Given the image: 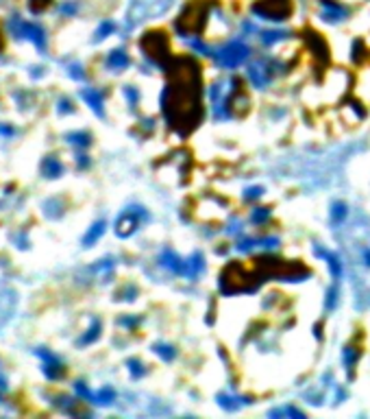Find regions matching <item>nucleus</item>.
Returning a JSON list of instances; mask_svg holds the SVG:
<instances>
[{"label":"nucleus","mask_w":370,"mask_h":419,"mask_svg":"<svg viewBox=\"0 0 370 419\" xmlns=\"http://www.w3.org/2000/svg\"><path fill=\"white\" fill-rule=\"evenodd\" d=\"M161 109L170 127L181 134L192 131L201 122V68L190 57H183L172 68V81L161 94Z\"/></svg>","instance_id":"1"},{"label":"nucleus","mask_w":370,"mask_h":419,"mask_svg":"<svg viewBox=\"0 0 370 419\" xmlns=\"http://www.w3.org/2000/svg\"><path fill=\"white\" fill-rule=\"evenodd\" d=\"M175 0H131L127 13V27L133 29L146 20H155L166 13Z\"/></svg>","instance_id":"2"},{"label":"nucleus","mask_w":370,"mask_h":419,"mask_svg":"<svg viewBox=\"0 0 370 419\" xmlns=\"http://www.w3.org/2000/svg\"><path fill=\"white\" fill-rule=\"evenodd\" d=\"M139 48L144 51V55L157 65H166L168 57H170V42L163 31H151L139 39Z\"/></svg>","instance_id":"3"},{"label":"nucleus","mask_w":370,"mask_h":419,"mask_svg":"<svg viewBox=\"0 0 370 419\" xmlns=\"http://www.w3.org/2000/svg\"><path fill=\"white\" fill-rule=\"evenodd\" d=\"M205 18H207V5L203 3L187 5L183 13H181V18L177 20V31L181 35H194V33H199L203 29Z\"/></svg>","instance_id":"4"},{"label":"nucleus","mask_w":370,"mask_h":419,"mask_svg":"<svg viewBox=\"0 0 370 419\" xmlns=\"http://www.w3.org/2000/svg\"><path fill=\"white\" fill-rule=\"evenodd\" d=\"M294 5L292 0H257L253 5V13L257 18L264 20H275V22H283L292 15Z\"/></svg>","instance_id":"5"},{"label":"nucleus","mask_w":370,"mask_h":419,"mask_svg":"<svg viewBox=\"0 0 370 419\" xmlns=\"http://www.w3.org/2000/svg\"><path fill=\"white\" fill-rule=\"evenodd\" d=\"M249 55H251V48L244 42H240V39H233V42L225 44L222 48H218V51L213 53L216 61L222 65V68H235V65H240V63H244L246 59H249Z\"/></svg>","instance_id":"6"},{"label":"nucleus","mask_w":370,"mask_h":419,"mask_svg":"<svg viewBox=\"0 0 370 419\" xmlns=\"http://www.w3.org/2000/svg\"><path fill=\"white\" fill-rule=\"evenodd\" d=\"M9 29H11V33L15 37L29 39V42L35 44L39 51H44V48H46V31L42 27H37V24L24 22L20 15H13V18L9 20Z\"/></svg>","instance_id":"7"},{"label":"nucleus","mask_w":370,"mask_h":419,"mask_svg":"<svg viewBox=\"0 0 370 419\" xmlns=\"http://www.w3.org/2000/svg\"><path fill=\"white\" fill-rule=\"evenodd\" d=\"M148 214L144 212V208H129L125 210L116 220V234L120 238H129L137 232V227L142 225V220H146Z\"/></svg>","instance_id":"8"},{"label":"nucleus","mask_w":370,"mask_h":419,"mask_svg":"<svg viewBox=\"0 0 370 419\" xmlns=\"http://www.w3.org/2000/svg\"><path fill=\"white\" fill-rule=\"evenodd\" d=\"M113 275V260L111 258H103L94 262V264L85 267L83 271L79 273V282H109Z\"/></svg>","instance_id":"9"},{"label":"nucleus","mask_w":370,"mask_h":419,"mask_svg":"<svg viewBox=\"0 0 370 419\" xmlns=\"http://www.w3.org/2000/svg\"><path fill=\"white\" fill-rule=\"evenodd\" d=\"M15 306H18V293L11 286L0 284V330L11 321Z\"/></svg>","instance_id":"10"},{"label":"nucleus","mask_w":370,"mask_h":419,"mask_svg":"<svg viewBox=\"0 0 370 419\" xmlns=\"http://www.w3.org/2000/svg\"><path fill=\"white\" fill-rule=\"evenodd\" d=\"M35 354L44 360V376L48 378V380H57V378H61V376L65 373L63 363H61V360L57 358L55 354H51L48 349L39 347V349H35Z\"/></svg>","instance_id":"11"},{"label":"nucleus","mask_w":370,"mask_h":419,"mask_svg":"<svg viewBox=\"0 0 370 419\" xmlns=\"http://www.w3.org/2000/svg\"><path fill=\"white\" fill-rule=\"evenodd\" d=\"M246 75H249L251 83L255 87H266L270 83V77H273V70H268L264 63H255V65H251V68H249Z\"/></svg>","instance_id":"12"},{"label":"nucleus","mask_w":370,"mask_h":419,"mask_svg":"<svg viewBox=\"0 0 370 419\" xmlns=\"http://www.w3.org/2000/svg\"><path fill=\"white\" fill-rule=\"evenodd\" d=\"M81 98L92 107V112L96 114L98 118H105V107H103V94L98 90H92V87H85L81 90Z\"/></svg>","instance_id":"13"},{"label":"nucleus","mask_w":370,"mask_h":419,"mask_svg":"<svg viewBox=\"0 0 370 419\" xmlns=\"http://www.w3.org/2000/svg\"><path fill=\"white\" fill-rule=\"evenodd\" d=\"M159 262H161V264H163V267H166V269H170V271H172V273L185 275V262H183V260H181V258L177 256V253H175V251H170V249H166V251H163V253H161V258H159Z\"/></svg>","instance_id":"14"},{"label":"nucleus","mask_w":370,"mask_h":419,"mask_svg":"<svg viewBox=\"0 0 370 419\" xmlns=\"http://www.w3.org/2000/svg\"><path fill=\"white\" fill-rule=\"evenodd\" d=\"M323 3V7H325V13H323V18L327 20V22H340V20H344L347 18V9L344 7H340L335 0H320Z\"/></svg>","instance_id":"15"},{"label":"nucleus","mask_w":370,"mask_h":419,"mask_svg":"<svg viewBox=\"0 0 370 419\" xmlns=\"http://www.w3.org/2000/svg\"><path fill=\"white\" fill-rule=\"evenodd\" d=\"M42 175L48 179H57L63 175V164L55 158V155H46L42 160Z\"/></svg>","instance_id":"16"},{"label":"nucleus","mask_w":370,"mask_h":419,"mask_svg":"<svg viewBox=\"0 0 370 419\" xmlns=\"http://www.w3.org/2000/svg\"><path fill=\"white\" fill-rule=\"evenodd\" d=\"M129 63H131V59H129V55L122 51V48H118V51H111L109 55H107V68H111V70H125Z\"/></svg>","instance_id":"17"},{"label":"nucleus","mask_w":370,"mask_h":419,"mask_svg":"<svg viewBox=\"0 0 370 419\" xmlns=\"http://www.w3.org/2000/svg\"><path fill=\"white\" fill-rule=\"evenodd\" d=\"M105 229H107L105 220H96V223L87 229V234L83 236V247H92V245H96L98 240H101V236L105 234Z\"/></svg>","instance_id":"18"},{"label":"nucleus","mask_w":370,"mask_h":419,"mask_svg":"<svg viewBox=\"0 0 370 419\" xmlns=\"http://www.w3.org/2000/svg\"><path fill=\"white\" fill-rule=\"evenodd\" d=\"M314 253H316V256H320V258H327V260H329V269H331L333 277H340V275H342V264H340V258L335 256V253H329V251H325L323 247H314Z\"/></svg>","instance_id":"19"},{"label":"nucleus","mask_w":370,"mask_h":419,"mask_svg":"<svg viewBox=\"0 0 370 419\" xmlns=\"http://www.w3.org/2000/svg\"><path fill=\"white\" fill-rule=\"evenodd\" d=\"M203 269H205V260H203L201 253L196 251L194 256L185 262V275L187 277H199L203 273Z\"/></svg>","instance_id":"20"},{"label":"nucleus","mask_w":370,"mask_h":419,"mask_svg":"<svg viewBox=\"0 0 370 419\" xmlns=\"http://www.w3.org/2000/svg\"><path fill=\"white\" fill-rule=\"evenodd\" d=\"M65 140H68L72 146H79V149H87V146L92 144V136H89L87 131H70V134L65 136Z\"/></svg>","instance_id":"21"},{"label":"nucleus","mask_w":370,"mask_h":419,"mask_svg":"<svg viewBox=\"0 0 370 419\" xmlns=\"http://www.w3.org/2000/svg\"><path fill=\"white\" fill-rule=\"evenodd\" d=\"M101 330H103L101 321H98V319H92V325H89V327H87V332L79 339V345H92L94 341H98V336H101Z\"/></svg>","instance_id":"22"},{"label":"nucleus","mask_w":370,"mask_h":419,"mask_svg":"<svg viewBox=\"0 0 370 419\" xmlns=\"http://www.w3.org/2000/svg\"><path fill=\"white\" fill-rule=\"evenodd\" d=\"M44 214L48 218H61L63 216V201L61 199H48V201H44Z\"/></svg>","instance_id":"23"},{"label":"nucleus","mask_w":370,"mask_h":419,"mask_svg":"<svg viewBox=\"0 0 370 419\" xmlns=\"http://www.w3.org/2000/svg\"><path fill=\"white\" fill-rule=\"evenodd\" d=\"M113 400H116V393H113V389H101L94 395V404H101V406H109V404H113Z\"/></svg>","instance_id":"24"},{"label":"nucleus","mask_w":370,"mask_h":419,"mask_svg":"<svg viewBox=\"0 0 370 419\" xmlns=\"http://www.w3.org/2000/svg\"><path fill=\"white\" fill-rule=\"evenodd\" d=\"M155 354H157V356H161L163 360H166V363H170V360H175L177 358V349L175 347H172V345H166V343H157V345H155Z\"/></svg>","instance_id":"25"},{"label":"nucleus","mask_w":370,"mask_h":419,"mask_svg":"<svg viewBox=\"0 0 370 419\" xmlns=\"http://www.w3.org/2000/svg\"><path fill=\"white\" fill-rule=\"evenodd\" d=\"M218 404L222 406V408H227V410H235V408H240L242 404H249V400H235V398H231V395H218Z\"/></svg>","instance_id":"26"},{"label":"nucleus","mask_w":370,"mask_h":419,"mask_svg":"<svg viewBox=\"0 0 370 419\" xmlns=\"http://www.w3.org/2000/svg\"><path fill=\"white\" fill-rule=\"evenodd\" d=\"M113 31H116V24H113V22H103L101 27H98L96 35H94V42H103V39L109 37Z\"/></svg>","instance_id":"27"},{"label":"nucleus","mask_w":370,"mask_h":419,"mask_svg":"<svg viewBox=\"0 0 370 419\" xmlns=\"http://www.w3.org/2000/svg\"><path fill=\"white\" fill-rule=\"evenodd\" d=\"M347 214H349L347 203L338 201V203H333V205H331V218H333V223H340L342 218H347Z\"/></svg>","instance_id":"28"},{"label":"nucleus","mask_w":370,"mask_h":419,"mask_svg":"<svg viewBox=\"0 0 370 419\" xmlns=\"http://www.w3.org/2000/svg\"><path fill=\"white\" fill-rule=\"evenodd\" d=\"M268 218H270V210H268V208H255V210L251 212V220H253V223H257V225L266 223Z\"/></svg>","instance_id":"29"},{"label":"nucleus","mask_w":370,"mask_h":419,"mask_svg":"<svg viewBox=\"0 0 370 419\" xmlns=\"http://www.w3.org/2000/svg\"><path fill=\"white\" fill-rule=\"evenodd\" d=\"M127 367H129V371H131V376L135 378H142L144 376V365H142V360H137V358H131V360H127Z\"/></svg>","instance_id":"30"},{"label":"nucleus","mask_w":370,"mask_h":419,"mask_svg":"<svg viewBox=\"0 0 370 419\" xmlns=\"http://www.w3.org/2000/svg\"><path fill=\"white\" fill-rule=\"evenodd\" d=\"M285 33H279V31H266L264 35H261V42H264L266 46H273L275 42H281Z\"/></svg>","instance_id":"31"},{"label":"nucleus","mask_w":370,"mask_h":419,"mask_svg":"<svg viewBox=\"0 0 370 419\" xmlns=\"http://www.w3.org/2000/svg\"><path fill=\"white\" fill-rule=\"evenodd\" d=\"M279 415H292V417H305L301 413L299 408H292V406H285V408H277V410H270V417H279Z\"/></svg>","instance_id":"32"},{"label":"nucleus","mask_w":370,"mask_h":419,"mask_svg":"<svg viewBox=\"0 0 370 419\" xmlns=\"http://www.w3.org/2000/svg\"><path fill=\"white\" fill-rule=\"evenodd\" d=\"M51 3H53V0H29V9L33 13H42Z\"/></svg>","instance_id":"33"},{"label":"nucleus","mask_w":370,"mask_h":419,"mask_svg":"<svg viewBox=\"0 0 370 419\" xmlns=\"http://www.w3.org/2000/svg\"><path fill=\"white\" fill-rule=\"evenodd\" d=\"M68 75H70L72 79H77V81H81V79H85L83 65H81V63H70V65H68Z\"/></svg>","instance_id":"34"},{"label":"nucleus","mask_w":370,"mask_h":419,"mask_svg":"<svg viewBox=\"0 0 370 419\" xmlns=\"http://www.w3.org/2000/svg\"><path fill=\"white\" fill-rule=\"evenodd\" d=\"M74 389H77V393H79V395L83 398V400H94V393L85 387V382H77V384H74Z\"/></svg>","instance_id":"35"},{"label":"nucleus","mask_w":370,"mask_h":419,"mask_svg":"<svg viewBox=\"0 0 370 419\" xmlns=\"http://www.w3.org/2000/svg\"><path fill=\"white\" fill-rule=\"evenodd\" d=\"M135 295H137V289H135V286H125V289L120 291V297H118V299L133 301V299H135Z\"/></svg>","instance_id":"36"},{"label":"nucleus","mask_w":370,"mask_h":419,"mask_svg":"<svg viewBox=\"0 0 370 419\" xmlns=\"http://www.w3.org/2000/svg\"><path fill=\"white\" fill-rule=\"evenodd\" d=\"M15 136V129L11 125H5V122H0V140H11Z\"/></svg>","instance_id":"37"},{"label":"nucleus","mask_w":370,"mask_h":419,"mask_svg":"<svg viewBox=\"0 0 370 419\" xmlns=\"http://www.w3.org/2000/svg\"><path fill=\"white\" fill-rule=\"evenodd\" d=\"M355 360H357V351L353 347H347V351H344V363H347V367L351 369L353 365H355Z\"/></svg>","instance_id":"38"},{"label":"nucleus","mask_w":370,"mask_h":419,"mask_svg":"<svg viewBox=\"0 0 370 419\" xmlns=\"http://www.w3.org/2000/svg\"><path fill=\"white\" fill-rule=\"evenodd\" d=\"M261 194H264V188H249V190H246V194H244V199H246V201L259 199Z\"/></svg>","instance_id":"39"},{"label":"nucleus","mask_w":370,"mask_h":419,"mask_svg":"<svg viewBox=\"0 0 370 419\" xmlns=\"http://www.w3.org/2000/svg\"><path fill=\"white\" fill-rule=\"evenodd\" d=\"M335 303H338V289H331L329 291V297H327V310L335 308Z\"/></svg>","instance_id":"40"},{"label":"nucleus","mask_w":370,"mask_h":419,"mask_svg":"<svg viewBox=\"0 0 370 419\" xmlns=\"http://www.w3.org/2000/svg\"><path fill=\"white\" fill-rule=\"evenodd\" d=\"M57 109H59V114H72V112H74L72 103L68 101V98H61V101H59V107H57Z\"/></svg>","instance_id":"41"},{"label":"nucleus","mask_w":370,"mask_h":419,"mask_svg":"<svg viewBox=\"0 0 370 419\" xmlns=\"http://www.w3.org/2000/svg\"><path fill=\"white\" fill-rule=\"evenodd\" d=\"M63 15H72V13H77V3H65L61 5V9H59Z\"/></svg>","instance_id":"42"},{"label":"nucleus","mask_w":370,"mask_h":419,"mask_svg":"<svg viewBox=\"0 0 370 419\" xmlns=\"http://www.w3.org/2000/svg\"><path fill=\"white\" fill-rule=\"evenodd\" d=\"M125 96L129 98V103H131V105H135V103H137V92H135V90L131 87V85L125 87Z\"/></svg>","instance_id":"43"},{"label":"nucleus","mask_w":370,"mask_h":419,"mask_svg":"<svg viewBox=\"0 0 370 419\" xmlns=\"http://www.w3.org/2000/svg\"><path fill=\"white\" fill-rule=\"evenodd\" d=\"M77 164H79V168H87V166H89V160H87V155L79 153V158H77Z\"/></svg>","instance_id":"44"},{"label":"nucleus","mask_w":370,"mask_h":419,"mask_svg":"<svg viewBox=\"0 0 370 419\" xmlns=\"http://www.w3.org/2000/svg\"><path fill=\"white\" fill-rule=\"evenodd\" d=\"M139 323V319H120V325H127V327H133V325H137Z\"/></svg>","instance_id":"45"},{"label":"nucleus","mask_w":370,"mask_h":419,"mask_svg":"<svg viewBox=\"0 0 370 419\" xmlns=\"http://www.w3.org/2000/svg\"><path fill=\"white\" fill-rule=\"evenodd\" d=\"M364 260H366V264L370 267V249H366V251H364Z\"/></svg>","instance_id":"46"},{"label":"nucleus","mask_w":370,"mask_h":419,"mask_svg":"<svg viewBox=\"0 0 370 419\" xmlns=\"http://www.w3.org/2000/svg\"><path fill=\"white\" fill-rule=\"evenodd\" d=\"M3 48H5V39H3V35H0V53H3Z\"/></svg>","instance_id":"47"}]
</instances>
